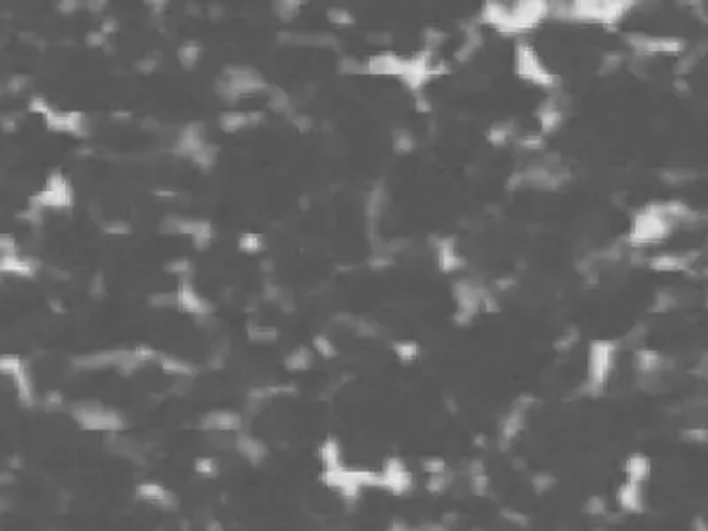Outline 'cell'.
I'll return each instance as SVG.
<instances>
[{
  "instance_id": "6da1fadb",
  "label": "cell",
  "mask_w": 708,
  "mask_h": 531,
  "mask_svg": "<svg viewBox=\"0 0 708 531\" xmlns=\"http://www.w3.org/2000/svg\"><path fill=\"white\" fill-rule=\"evenodd\" d=\"M516 73L529 84L540 87H554L558 84V76L542 63L537 50L526 41L516 46Z\"/></svg>"
},
{
  "instance_id": "7a4b0ae2",
  "label": "cell",
  "mask_w": 708,
  "mask_h": 531,
  "mask_svg": "<svg viewBox=\"0 0 708 531\" xmlns=\"http://www.w3.org/2000/svg\"><path fill=\"white\" fill-rule=\"evenodd\" d=\"M617 348L611 342H595L590 348V361H588V383L586 389L590 394H597L606 386L611 374L612 361H615Z\"/></svg>"
},
{
  "instance_id": "3957f363",
  "label": "cell",
  "mask_w": 708,
  "mask_h": 531,
  "mask_svg": "<svg viewBox=\"0 0 708 531\" xmlns=\"http://www.w3.org/2000/svg\"><path fill=\"white\" fill-rule=\"evenodd\" d=\"M261 119H263V115L255 112H229L221 115L220 124L225 131H239L243 130V128H246V126L255 124V122H258Z\"/></svg>"
},
{
  "instance_id": "277c9868",
  "label": "cell",
  "mask_w": 708,
  "mask_h": 531,
  "mask_svg": "<svg viewBox=\"0 0 708 531\" xmlns=\"http://www.w3.org/2000/svg\"><path fill=\"white\" fill-rule=\"evenodd\" d=\"M625 471H627V480L634 482V484H641L650 475V460L641 455H632L627 460Z\"/></svg>"
},
{
  "instance_id": "5b68a950",
  "label": "cell",
  "mask_w": 708,
  "mask_h": 531,
  "mask_svg": "<svg viewBox=\"0 0 708 531\" xmlns=\"http://www.w3.org/2000/svg\"><path fill=\"white\" fill-rule=\"evenodd\" d=\"M199 55H200L199 46L184 45L183 48L179 50V60L186 67H192V66H195V63L199 60Z\"/></svg>"
},
{
  "instance_id": "8992f818",
  "label": "cell",
  "mask_w": 708,
  "mask_h": 531,
  "mask_svg": "<svg viewBox=\"0 0 708 531\" xmlns=\"http://www.w3.org/2000/svg\"><path fill=\"white\" fill-rule=\"evenodd\" d=\"M298 11H300V2H278L276 4V13L282 20H291L292 16H296Z\"/></svg>"
},
{
  "instance_id": "52a82bcc",
  "label": "cell",
  "mask_w": 708,
  "mask_h": 531,
  "mask_svg": "<svg viewBox=\"0 0 708 531\" xmlns=\"http://www.w3.org/2000/svg\"><path fill=\"white\" fill-rule=\"evenodd\" d=\"M417 346L411 342H404V343H399V346H395V352L399 354L400 360H404V361H409L412 360L414 356H417Z\"/></svg>"
},
{
  "instance_id": "ba28073f",
  "label": "cell",
  "mask_w": 708,
  "mask_h": 531,
  "mask_svg": "<svg viewBox=\"0 0 708 531\" xmlns=\"http://www.w3.org/2000/svg\"><path fill=\"white\" fill-rule=\"evenodd\" d=\"M239 247L245 251H257L263 247V241H261V238L255 234H245L241 238V241H239Z\"/></svg>"
},
{
  "instance_id": "9c48e42d",
  "label": "cell",
  "mask_w": 708,
  "mask_h": 531,
  "mask_svg": "<svg viewBox=\"0 0 708 531\" xmlns=\"http://www.w3.org/2000/svg\"><path fill=\"white\" fill-rule=\"evenodd\" d=\"M329 18H331V21H335V23H340V25H347V23L353 21L351 14L347 13V11H344V9H333V11H329Z\"/></svg>"
},
{
  "instance_id": "30bf717a",
  "label": "cell",
  "mask_w": 708,
  "mask_h": 531,
  "mask_svg": "<svg viewBox=\"0 0 708 531\" xmlns=\"http://www.w3.org/2000/svg\"><path fill=\"white\" fill-rule=\"evenodd\" d=\"M107 232H110V234H126V232H128V225L122 222H112L107 225Z\"/></svg>"
},
{
  "instance_id": "8fae6325",
  "label": "cell",
  "mask_w": 708,
  "mask_h": 531,
  "mask_svg": "<svg viewBox=\"0 0 708 531\" xmlns=\"http://www.w3.org/2000/svg\"><path fill=\"white\" fill-rule=\"evenodd\" d=\"M76 5H78V2H63V4H60V11L71 13V11H75Z\"/></svg>"
}]
</instances>
